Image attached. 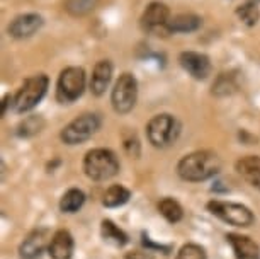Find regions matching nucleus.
I'll list each match as a JSON object with an SVG mask.
<instances>
[{
    "instance_id": "obj_14",
    "label": "nucleus",
    "mask_w": 260,
    "mask_h": 259,
    "mask_svg": "<svg viewBox=\"0 0 260 259\" xmlns=\"http://www.w3.org/2000/svg\"><path fill=\"white\" fill-rule=\"evenodd\" d=\"M112 79V65L109 60H101L95 65L90 79V91L94 96H102Z\"/></svg>"
},
{
    "instance_id": "obj_25",
    "label": "nucleus",
    "mask_w": 260,
    "mask_h": 259,
    "mask_svg": "<svg viewBox=\"0 0 260 259\" xmlns=\"http://www.w3.org/2000/svg\"><path fill=\"white\" fill-rule=\"evenodd\" d=\"M36 131H39V120L38 118H29L21 125V131H19V135H31V133H36Z\"/></svg>"
},
{
    "instance_id": "obj_7",
    "label": "nucleus",
    "mask_w": 260,
    "mask_h": 259,
    "mask_svg": "<svg viewBox=\"0 0 260 259\" xmlns=\"http://www.w3.org/2000/svg\"><path fill=\"white\" fill-rule=\"evenodd\" d=\"M101 120L97 114H82L77 120H73L70 125H67L61 131V140L67 145H77L89 140L92 135L99 130Z\"/></svg>"
},
{
    "instance_id": "obj_11",
    "label": "nucleus",
    "mask_w": 260,
    "mask_h": 259,
    "mask_svg": "<svg viewBox=\"0 0 260 259\" xmlns=\"http://www.w3.org/2000/svg\"><path fill=\"white\" fill-rule=\"evenodd\" d=\"M48 244V232L46 231H34L24 239V242L21 244V259H39L41 257L43 251L46 249Z\"/></svg>"
},
{
    "instance_id": "obj_18",
    "label": "nucleus",
    "mask_w": 260,
    "mask_h": 259,
    "mask_svg": "<svg viewBox=\"0 0 260 259\" xmlns=\"http://www.w3.org/2000/svg\"><path fill=\"white\" fill-rule=\"evenodd\" d=\"M101 234H102V239H104L107 244H111V246L122 247L127 242V236L119 227H116L111 220H104V222H102Z\"/></svg>"
},
{
    "instance_id": "obj_1",
    "label": "nucleus",
    "mask_w": 260,
    "mask_h": 259,
    "mask_svg": "<svg viewBox=\"0 0 260 259\" xmlns=\"http://www.w3.org/2000/svg\"><path fill=\"white\" fill-rule=\"evenodd\" d=\"M221 169V160L214 152L208 150H201V152L189 154L180 160L177 165V172L184 181H206L213 178Z\"/></svg>"
},
{
    "instance_id": "obj_3",
    "label": "nucleus",
    "mask_w": 260,
    "mask_h": 259,
    "mask_svg": "<svg viewBox=\"0 0 260 259\" xmlns=\"http://www.w3.org/2000/svg\"><path fill=\"white\" fill-rule=\"evenodd\" d=\"M85 89V72L78 67H68L61 72L56 85V97L63 104L77 101Z\"/></svg>"
},
{
    "instance_id": "obj_6",
    "label": "nucleus",
    "mask_w": 260,
    "mask_h": 259,
    "mask_svg": "<svg viewBox=\"0 0 260 259\" xmlns=\"http://www.w3.org/2000/svg\"><path fill=\"white\" fill-rule=\"evenodd\" d=\"M208 208L211 213L216 215L218 218H221L223 222L230 223V225L250 227L253 223V213L247 207H243V205L214 199V202L208 203Z\"/></svg>"
},
{
    "instance_id": "obj_24",
    "label": "nucleus",
    "mask_w": 260,
    "mask_h": 259,
    "mask_svg": "<svg viewBox=\"0 0 260 259\" xmlns=\"http://www.w3.org/2000/svg\"><path fill=\"white\" fill-rule=\"evenodd\" d=\"M175 259H208V256H206L204 249L198 244H185L180 247Z\"/></svg>"
},
{
    "instance_id": "obj_2",
    "label": "nucleus",
    "mask_w": 260,
    "mask_h": 259,
    "mask_svg": "<svg viewBox=\"0 0 260 259\" xmlns=\"http://www.w3.org/2000/svg\"><path fill=\"white\" fill-rule=\"evenodd\" d=\"M83 170L94 181H106L114 178L119 170V162H117L114 152L107 149H94L83 159Z\"/></svg>"
},
{
    "instance_id": "obj_16",
    "label": "nucleus",
    "mask_w": 260,
    "mask_h": 259,
    "mask_svg": "<svg viewBox=\"0 0 260 259\" xmlns=\"http://www.w3.org/2000/svg\"><path fill=\"white\" fill-rule=\"evenodd\" d=\"M232 244V249L237 259H257L258 257V246L247 236H238V234H230L226 237Z\"/></svg>"
},
{
    "instance_id": "obj_26",
    "label": "nucleus",
    "mask_w": 260,
    "mask_h": 259,
    "mask_svg": "<svg viewBox=\"0 0 260 259\" xmlns=\"http://www.w3.org/2000/svg\"><path fill=\"white\" fill-rule=\"evenodd\" d=\"M126 259H153V256L146 251V252H143V251H131V252H127L126 254Z\"/></svg>"
},
{
    "instance_id": "obj_19",
    "label": "nucleus",
    "mask_w": 260,
    "mask_h": 259,
    "mask_svg": "<svg viewBox=\"0 0 260 259\" xmlns=\"http://www.w3.org/2000/svg\"><path fill=\"white\" fill-rule=\"evenodd\" d=\"M129 196H131V193L127 191L124 186L114 184V186H111L104 193V199H102V203H104V207H107V208H116V207L124 205L127 199H129Z\"/></svg>"
},
{
    "instance_id": "obj_23",
    "label": "nucleus",
    "mask_w": 260,
    "mask_h": 259,
    "mask_svg": "<svg viewBox=\"0 0 260 259\" xmlns=\"http://www.w3.org/2000/svg\"><path fill=\"white\" fill-rule=\"evenodd\" d=\"M238 17L247 24V26H253V24L258 22V17H260V12H258V6L255 2H248V4H243V6L238 7Z\"/></svg>"
},
{
    "instance_id": "obj_27",
    "label": "nucleus",
    "mask_w": 260,
    "mask_h": 259,
    "mask_svg": "<svg viewBox=\"0 0 260 259\" xmlns=\"http://www.w3.org/2000/svg\"><path fill=\"white\" fill-rule=\"evenodd\" d=\"M9 101H11V96H7L6 99H4V104H2V114H6V107L9 104Z\"/></svg>"
},
{
    "instance_id": "obj_20",
    "label": "nucleus",
    "mask_w": 260,
    "mask_h": 259,
    "mask_svg": "<svg viewBox=\"0 0 260 259\" xmlns=\"http://www.w3.org/2000/svg\"><path fill=\"white\" fill-rule=\"evenodd\" d=\"M83 202H85V194H83L80 189H68V191L63 194V198L60 202V208H61V212H65V213H75L82 208Z\"/></svg>"
},
{
    "instance_id": "obj_5",
    "label": "nucleus",
    "mask_w": 260,
    "mask_h": 259,
    "mask_svg": "<svg viewBox=\"0 0 260 259\" xmlns=\"http://www.w3.org/2000/svg\"><path fill=\"white\" fill-rule=\"evenodd\" d=\"M46 89H48V77L43 75V73L27 79L21 87V91L17 92L16 99H14V106H16L17 113L31 111L45 97Z\"/></svg>"
},
{
    "instance_id": "obj_15",
    "label": "nucleus",
    "mask_w": 260,
    "mask_h": 259,
    "mask_svg": "<svg viewBox=\"0 0 260 259\" xmlns=\"http://www.w3.org/2000/svg\"><path fill=\"white\" fill-rule=\"evenodd\" d=\"M237 170L250 186L260 189V157L247 155L237 162Z\"/></svg>"
},
{
    "instance_id": "obj_10",
    "label": "nucleus",
    "mask_w": 260,
    "mask_h": 259,
    "mask_svg": "<svg viewBox=\"0 0 260 259\" xmlns=\"http://www.w3.org/2000/svg\"><path fill=\"white\" fill-rule=\"evenodd\" d=\"M179 62L182 68L187 73L194 77L198 80H203L209 75L211 72V62L209 58L203 55V53H196V51H184L180 53Z\"/></svg>"
},
{
    "instance_id": "obj_21",
    "label": "nucleus",
    "mask_w": 260,
    "mask_h": 259,
    "mask_svg": "<svg viewBox=\"0 0 260 259\" xmlns=\"http://www.w3.org/2000/svg\"><path fill=\"white\" fill-rule=\"evenodd\" d=\"M158 212L164 215V218L167 222L170 223H177L180 222V218H182V207L175 202L174 198H164L161 202L158 203Z\"/></svg>"
},
{
    "instance_id": "obj_13",
    "label": "nucleus",
    "mask_w": 260,
    "mask_h": 259,
    "mask_svg": "<svg viewBox=\"0 0 260 259\" xmlns=\"http://www.w3.org/2000/svg\"><path fill=\"white\" fill-rule=\"evenodd\" d=\"M51 259H70L73 254V237L68 231H58L48 246Z\"/></svg>"
},
{
    "instance_id": "obj_22",
    "label": "nucleus",
    "mask_w": 260,
    "mask_h": 259,
    "mask_svg": "<svg viewBox=\"0 0 260 259\" xmlns=\"http://www.w3.org/2000/svg\"><path fill=\"white\" fill-rule=\"evenodd\" d=\"M97 6V0H65V9L72 16H85Z\"/></svg>"
},
{
    "instance_id": "obj_9",
    "label": "nucleus",
    "mask_w": 260,
    "mask_h": 259,
    "mask_svg": "<svg viewBox=\"0 0 260 259\" xmlns=\"http://www.w3.org/2000/svg\"><path fill=\"white\" fill-rule=\"evenodd\" d=\"M170 21V11L165 4L161 2H151L145 9L143 16H141V26L148 33H169L167 24Z\"/></svg>"
},
{
    "instance_id": "obj_12",
    "label": "nucleus",
    "mask_w": 260,
    "mask_h": 259,
    "mask_svg": "<svg viewBox=\"0 0 260 259\" xmlns=\"http://www.w3.org/2000/svg\"><path fill=\"white\" fill-rule=\"evenodd\" d=\"M43 26V17L38 14H24L16 17L9 26V33L14 38H29Z\"/></svg>"
},
{
    "instance_id": "obj_4",
    "label": "nucleus",
    "mask_w": 260,
    "mask_h": 259,
    "mask_svg": "<svg viewBox=\"0 0 260 259\" xmlns=\"http://www.w3.org/2000/svg\"><path fill=\"white\" fill-rule=\"evenodd\" d=\"M136 99H138V82L131 73H122L111 94L112 107L116 113L126 114L135 107Z\"/></svg>"
},
{
    "instance_id": "obj_17",
    "label": "nucleus",
    "mask_w": 260,
    "mask_h": 259,
    "mask_svg": "<svg viewBox=\"0 0 260 259\" xmlns=\"http://www.w3.org/2000/svg\"><path fill=\"white\" fill-rule=\"evenodd\" d=\"M201 19L194 14H179V16L170 17L169 24V33H192L196 29H199Z\"/></svg>"
},
{
    "instance_id": "obj_8",
    "label": "nucleus",
    "mask_w": 260,
    "mask_h": 259,
    "mask_svg": "<svg viewBox=\"0 0 260 259\" xmlns=\"http://www.w3.org/2000/svg\"><path fill=\"white\" fill-rule=\"evenodd\" d=\"M179 133V123L174 116L170 114H158L150 120L146 126V135L151 145L155 147H167L175 140Z\"/></svg>"
}]
</instances>
